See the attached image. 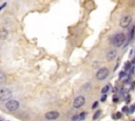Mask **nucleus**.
Wrapping results in <instances>:
<instances>
[{"instance_id": "obj_2", "label": "nucleus", "mask_w": 135, "mask_h": 121, "mask_svg": "<svg viewBox=\"0 0 135 121\" xmlns=\"http://www.w3.org/2000/svg\"><path fill=\"white\" fill-rule=\"evenodd\" d=\"M126 42V35L123 33H117L115 36H114L113 38V45L115 47H120L123 45V43Z\"/></svg>"}, {"instance_id": "obj_8", "label": "nucleus", "mask_w": 135, "mask_h": 121, "mask_svg": "<svg viewBox=\"0 0 135 121\" xmlns=\"http://www.w3.org/2000/svg\"><path fill=\"white\" fill-rule=\"evenodd\" d=\"M116 55H117L116 50H111L110 52H108V54H107V60L108 61H112V60H114L115 59V57H116Z\"/></svg>"}, {"instance_id": "obj_12", "label": "nucleus", "mask_w": 135, "mask_h": 121, "mask_svg": "<svg viewBox=\"0 0 135 121\" xmlns=\"http://www.w3.org/2000/svg\"><path fill=\"white\" fill-rule=\"evenodd\" d=\"M85 116H87V113H85V112H84V113H81V114H79L78 115V121H82L85 118Z\"/></svg>"}, {"instance_id": "obj_3", "label": "nucleus", "mask_w": 135, "mask_h": 121, "mask_svg": "<svg viewBox=\"0 0 135 121\" xmlns=\"http://www.w3.org/2000/svg\"><path fill=\"white\" fill-rule=\"evenodd\" d=\"M13 93L10 88L7 87H3L0 88V101L1 102H7L10 99H12Z\"/></svg>"}, {"instance_id": "obj_16", "label": "nucleus", "mask_w": 135, "mask_h": 121, "mask_svg": "<svg viewBox=\"0 0 135 121\" xmlns=\"http://www.w3.org/2000/svg\"><path fill=\"white\" fill-rule=\"evenodd\" d=\"M97 106H98V102L96 101V102H94V103H93V105H92V108H93V109H95V108H97Z\"/></svg>"}, {"instance_id": "obj_21", "label": "nucleus", "mask_w": 135, "mask_h": 121, "mask_svg": "<svg viewBox=\"0 0 135 121\" xmlns=\"http://www.w3.org/2000/svg\"><path fill=\"white\" fill-rule=\"evenodd\" d=\"M5 5H7V3H3V4H1V5H0V11H1L2 8H3V7H5Z\"/></svg>"}, {"instance_id": "obj_18", "label": "nucleus", "mask_w": 135, "mask_h": 121, "mask_svg": "<svg viewBox=\"0 0 135 121\" xmlns=\"http://www.w3.org/2000/svg\"><path fill=\"white\" fill-rule=\"evenodd\" d=\"M125 72H120L119 73V78H121V77H125Z\"/></svg>"}, {"instance_id": "obj_10", "label": "nucleus", "mask_w": 135, "mask_h": 121, "mask_svg": "<svg viewBox=\"0 0 135 121\" xmlns=\"http://www.w3.org/2000/svg\"><path fill=\"white\" fill-rule=\"evenodd\" d=\"M5 82H7V75L4 72L0 71V84H3Z\"/></svg>"}, {"instance_id": "obj_23", "label": "nucleus", "mask_w": 135, "mask_h": 121, "mask_svg": "<svg viewBox=\"0 0 135 121\" xmlns=\"http://www.w3.org/2000/svg\"><path fill=\"white\" fill-rule=\"evenodd\" d=\"M0 121H2V120H0Z\"/></svg>"}, {"instance_id": "obj_11", "label": "nucleus", "mask_w": 135, "mask_h": 121, "mask_svg": "<svg viewBox=\"0 0 135 121\" xmlns=\"http://www.w3.org/2000/svg\"><path fill=\"white\" fill-rule=\"evenodd\" d=\"M109 90H110V85H109V84H107L106 86H103V87H102V90H101V93H102V94H107L108 92H109Z\"/></svg>"}, {"instance_id": "obj_15", "label": "nucleus", "mask_w": 135, "mask_h": 121, "mask_svg": "<svg viewBox=\"0 0 135 121\" xmlns=\"http://www.w3.org/2000/svg\"><path fill=\"white\" fill-rule=\"evenodd\" d=\"M106 100H107V94H103L101 97V102H105Z\"/></svg>"}, {"instance_id": "obj_6", "label": "nucleus", "mask_w": 135, "mask_h": 121, "mask_svg": "<svg viewBox=\"0 0 135 121\" xmlns=\"http://www.w3.org/2000/svg\"><path fill=\"white\" fill-rule=\"evenodd\" d=\"M85 103V96H77L73 101V108H80L81 106H84Z\"/></svg>"}, {"instance_id": "obj_7", "label": "nucleus", "mask_w": 135, "mask_h": 121, "mask_svg": "<svg viewBox=\"0 0 135 121\" xmlns=\"http://www.w3.org/2000/svg\"><path fill=\"white\" fill-rule=\"evenodd\" d=\"M59 113L58 112H55V111H52V112H48L47 114H45V118H47L48 120H56L59 118Z\"/></svg>"}, {"instance_id": "obj_17", "label": "nucleus", "mask_w": 135, "mask_h": 121, "mask_svg": "<svg viewBox=\"0 0 135 121\" xmlns=\"http://www.w3.org/2000/svg\"><path fill=\"white\" fill-rule=\"evenodd\" d=\"M72 120L73 121H78V115H75V116L72 118Z\"/></svg>"}, {"instance_id": "obj_20", "label": "nucleus", "mask_w": 135, "mask_h": 121, "mask_svg": "<svg viewBox=\"0 0 135 121\" xmlns=\"http://www.w3.org/2000/svg\"><path fill=\"white\" fill-rule=\"evenodd\" d=\"M118 101V98L117 97H113V102H117Z\"/></svg>"}, {"instance_id": "obj_13", "label": "nucleus", "mask_w": 135, "mask_h": 121, "mask_svg": "<svg viewBox=\"0 0 135 121\" xmlns=\"http://www.w3.org/2000/svg\"><path fill=\"white\" fill-rule=\"evenodd\" d=\"M100 114H101V111H97L95 114H94V117H93V120H96L97 118L100 116Z\"/></svg>"}, {"instance_id": "obj_4", "label": "nucleus", "mask_w": 135, "mask_h": 121, "mask_svg": "<svg viewBox=\"0 0 135 121\" xmlns=\"http://www.w3.org/2000/svg\"><path fill=\"white\" fill-rule=\"evenodd\" d=\"M109 74H110V72H109V70L107 67H101V68H99V70L97 71L96 78L101 81V80H105L106 78H108Z\"/></svg>"}, {"instance_id": "obj_14", "label": "nucleus", "mask_w": 135, "mask_h": 121, "mask_svg": "<svg viewBox=\"0 0 135 121\" xmlns=\"http://www.w3.org/2000/svg\"><path fill=\"white\" fill-rule=\"evenodd\" d=\"M90 87H91V83H87V84L85 85L84 90H85V91H88V90H90Z\"/></svg>"}, {"instance_id": "obj_9", "label": "nucleus", "mask_w": 135, "mask_h": 121, "mask_svg": "<svg viewBox=\"0 0 135 121\" xmlns=\"http://www.w3.org/2000/svg\"><path fill=\"white\" fill-rule=\"evenodd\" d=\"M8 36V31L5 27H1L0 28V40H4L7 39Z\"/></svg>"}, {"instance_id": "obj_24", "label": "nucleus", "mask_w": 135, "mask_h": 121, "mask_svg": "<svg viewBox=\"0 0 135 121\" xmlns=\"http://www.w3.org/2000/svg\"><path fill=\"white\" fill-rule=\"evenodd\" d=\"M134 53H135V51H134Z\"/></svg>"}, {"instance_id": "obj_19", "label": "nucleus", "mask_w": 135, "mask_h": 121, "mask_svg": "<svg viewBox=\"0 0 135 121\" xmlns=\"http://www.w3.org/2000/svg\"><path fill=\"white\" fill-rule=\"evenodd\" d=\"M134 111H135V105H133V106H131L130 108V113H133Z\"/></svg>"}, {"instance_id": "obj_1", "label": "nucleus", "mask_w": 135, "mask_h": 121, "mask_svg": "<svg viewBox=\"0 0 135 121\" xmlns=\"http://www.w3.org/2000/svg\"><path fill=\"white\" fill-rule=\"evenodd\" d=\"M19 108H20V103L15 99H10L8 101L5 102V109L7 112L13 113V112L18 111Z\"/></svg>"}, {"instance_id": "obj_22", "label": "nucleus", "mask_w": 135, "mask_h": 121, "mask_svg": "<svg viewBox=\"0 0 135 121\" xmlns=\"http://www.w3.org/2000/svg\"><path fill=\"white\" fill-rule=\"evenodd\" d=\"M116 116H117L116 118H120V117H121V113H117V114H116Z\"/></svg>"}, {"instance_id": "obj_5", "label": "nucleus", "mask_w": 135, "mask_h": 121, "mask_svg": "<svg viewBox=\"0 0 135 121\" xmlns=\"http://www.w3.org/2000/svg\"><path fill=\"white\" fill-rule=\"evenodd\" d=\"M131 22H132V17L130 15H123L121 18H120L119 25L122 28H126V27H128L129 25L131 24Z\"/></svg>"}]
</instances>
